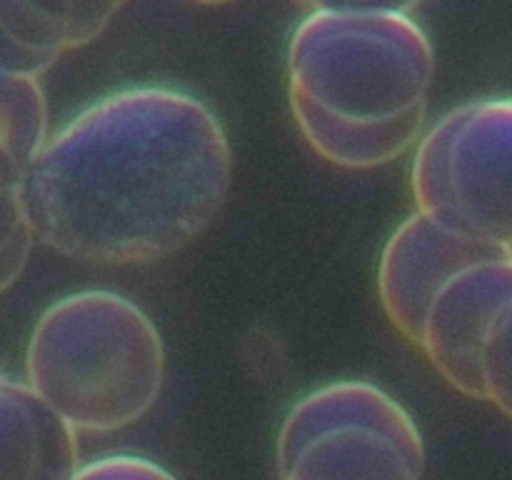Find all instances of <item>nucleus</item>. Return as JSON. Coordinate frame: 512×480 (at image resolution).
I'll use <instances>...</instances> for the list:
<instances>
[{
	"mask_svg": "<svg viewBox=\"0 0 512 480\" xmlns=\"http://www.w3.org/2000/svg\"><path fill=\"white\" fill-rule=\"evenodd\" d=\"M48 140V103L38 80L0 73V143L30 168Z\"/></svg>",
	"mask_w": 512,
	"mask_h": 480,
	"instance_id": "obj_11",
	"label": "nucleus"
},
{
	"mask_svg": "<svg viewBox=\"0 0 512 480\" xmlns=\"http://www.w3.org/2000/svg\"><path fill=\"white\" fill-rule=\"evenodd\" d=\"M495 253L508 250H495L460 238L415 210L390 235L380 255L378 293L390 323L410 343L420 345L425 313L445 280L453 278L465 265Z\"/></svg>",
	"mask_w": 512,
	"mask_h": 480,
	"instance_id": "obj_7",
	"label": "nucleus"
},
{
	"mask_svg": "<svg viewBox=\"0 0 512 480\" xmlns=\"http://www.w3.org/2000/svg\"><path fill=\"white\" fill-rule=\"evenodd\" d=\"M78 433L25 380L0 375V480H73Z\"/></svg>",
	"mask_w": 512,
	"mask_h": 480,
	"instance_id": "obj_9",
	"label": "nucleus"
},
{
	"mask_svg": "<svg viewBox=\"0 0 512 480\" xmlns=\"http://www.w3.org/2000/svg\"><path fill=\"white\" fill-rule=\"evenodd\" d=\"M280 480H423L425 443L408 410L365 380L323 385L290 408Z\"/></svg>",
	"mask_w": 512,
	"mask_h": 480,
	"instance_id": "obj_4",
	"label": "nucleus"
},
{
	"mask_svg": "<svg viewBox=\"0 0 512 480\" xmlns=\"http://www.w3.org/2000/svg\"><path fill=\"white\" fill-rule=\"evenodd\" d=\"M25 173L28 168L0 143V293L23 275L35 245L25 205Z\"/></svg>",
	"mask_w": 512,
	"mask_h": 480,
	"instance_id": "obj_10",
	"label": "nucleus"
},
{
	"mask_svg": "<svg viewBox=\"0 0 512 480\" xmlns=\"http://www.w3.org/2000/svg\"><path fill=\"white\" fill-rule=\"evenodd\" d=\"M25 375L73 433H113L138 423L160 398L163 338L125 295L80 290L38 318Z\"/></svg>",
	"mask_w": 512,
	"mask_h": 480,
	"instance_id": "obj_3",
	"label": "nucleus"
},
{
	"mask_svg": "<svg viewBox=\"0 0 512 480\" xmlns=\"http://www.w3.org/2000/svg\"><path fill=\"white\" fill-rule=\"evenodd\" d=\"M433 78V43L398 8H315L290 40L295 123L338 168H378L408 153L423 133Z\"/></svg>",
	"mask_w": 512,
	"mask_h": 480,
	"instance_id": "obj_2",
	"label": "nucleus"
},
{
	"mask_svg": "<svg viewBox=\"0 0 512 480\" xmlns=\"http://www.w3.org/2000/svg\"><path fill=\"white\" fill-rule=\"evenodd\" d=\"M480 400L512 420V288L490 313L478 355Z\"/></svg>",
	"mask_w": 512,
	"mask_h": 480,
	"instance_id": "obj_12",
	"label": "nucleus"
},
{
	"mask_svg": "<svg viewBox=\"0 0 512 480\" xmlns=\"http://www.w3.org/2000/svg\"><path fill=\"white\" fill-rule=\"evenodd\" d=\"M73 480H178L170 470L143 455H105L80 465Z\"/></svg>",
	"mask_w": 512,
	"mask_h": 480,
	"instance_id": "obj_13",
	"label": "nucleus"
},
{
	"mask_svg": "<svg viewBox=\"0 0 512 480\" xmlns=\"http://www.w3.org/2000/svg\"><path fill=\"white\" fill-rule=\"evenodd\" d=\"M510 288L512 253L488 255L445 280L425 313L418 348L458 393L473 400H480L478 355L485 325Z\"/></svg>",
	"mask_w": 512,
	"mask_h": 480,
	"instance_id": "obj_6",
	"label": "nucleus"
},
{
	"mask_svg": "<svg viewBox=\"0 0 512 480\" xmlns=\"http://www.w3.org/2000/svg\"><path fill=\"white\" fill-rule=\"evenodd\" d=\"M120 3L0 0V73L38 80L68 50L93 43Z\"/></svg>",
	"mask_w": 512,
	"mask_h": 480,
	"instance_id": "obj_8",
	"label": "nucleus"
},
{
	"mask_svg": "<svg viewBox=\"0 0 512 480\" xmlns=\"http://www.w3.org/2000/svg\"><path fill=\"white\" fill-rule=\"evenodd\" d=\"M413 195L440 228L512 253V98L445 113L418 140Z\"/></svg>",
	"mask_w": 512,
	"mask_h": 480,
	"instance_id": "obj_5",
	"label": "nucleus"
},
{
	"mask_svg": "<svg viewBox=\"0 0 512 480\" xmlns=\"http://www.w3.org/2000/svg\"><path fill=\"white\" fill-rule=\"evenodd\" d=\"M228 135L195 95L163 85L95 100L25 173L35 240L65 258L145 265L193 243L225 205Z\"/></svg>",
	"mask_w": 512,
	"mask_h": 480,
	"instance_id": "obj_1",
	"label": "nucleus"
}]
</instances>
